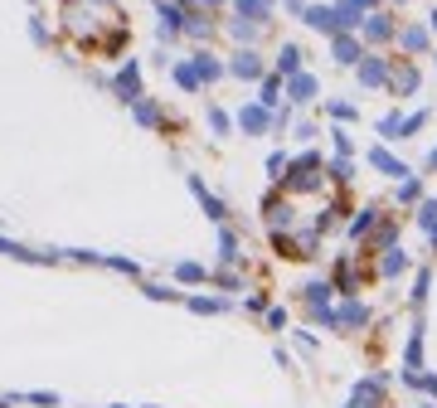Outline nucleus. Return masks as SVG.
Returning a JSON list of instances; mask_svg holds the SVG:
<instances>
[{"label": "nucleus", "mask_w": 437, "mask_h": 408, "mask_svg": "<svg viewBox=\"0 0 437 408\" xmlns=\"http://www.w3.org/2000/svg\"><path fill=\"white\" fill-rule=\"evenodd\" d=\"M413 83H418V73H413V68H403V73L394 78V88H399V93H413Z\"/></svg>", "instance_id": "11"}, {"label": "nucleus", "mask_w": 437, "mask_h": 408, "mask_svg": "<svg viewBox=\"0 0 437 408\" xmlns=\"http://www.w3.org/2000/svg\"><path fill=\"white\" fill-rule=\"evenodd\" d=\"M384 78H389L384 59H360V83H369V88H374V83H384Z\"/></svg>", "instance_id": "1"}, {"label": "nucleus", "mask_w": 437, "mask_h": 408, "mask_svg": "<svg viewBox=\"0 0 437 408\" xmlns=\"http://www.w3.org/2000/svg\"><path fill=\"white\" fill-rule=\"evenodd\" d=\"M292 98L311 102V98H316V78H311V73H292Z\"/></svg>", "instance_id": "3"}, {"label": "nucleus", "mask_w": 437, "mask_h": 408, "mask_svg": "<svg viewBox=\"0 0 437 408\" xmlns=\"http://www.w3.org/2000/svg\"><path fill=\"white\" fill-rule=\"evenodd\" d=\"M233 73H238V78H258V73H262L258 54H238V59H233Z\"/></svg>", "instance_id": "4"}, {"label": "nucleus", "mask_w": 437, "mask_h": 408, "mask_svg": "<svg viewBox=\"0 0 437 408\" xmlns=\"http://www.w3.org/2000/svg\"><path fill=\"white\" fill-rule=\"evenodd\" d=\"M403 49H428V29H403Z\"/></svg>", "instance_id": "9"}, {"label": "nucleus", "mask_w": 437, "mask_h": 408, "mask_svg": "<svg viewBox=\"0 0 437 408\" xmlns=\"http://www.w3.org/2000/svg\"><path fill=\"white\" fill-rule=\"evenodd\" d=\"M243 126H248V131H262V126H267V112H262V107H248V112H243Z\"/></svg>", "instance_id": "10"}, {"label": "nucleus", "mask_w": 437, "mask_h": 408, "mask_svg": "<svg viewBox=\"0 0 437 408\" xmlns=\"http://www.w3.org/2000/svg\"><path fill=\"white\" fill-rule=\"evenodd\" d=\"M200 73H205V78H218V64L209 59V54H200Z\"/></svg>", "instance_id": "12"}, {"label": "nucleus", "mask_w": 437, "mask_h": 408, "mask_svg": "<svg viewBox=\"0 0 437 408\" xmlns=\"http://www.w3.org/2000/svg\"><path fill=\"white\" fill-rule=\"evenodd\" d=\"M355 5H360V10H364V5H374V0H355Z\"/></svg>", "instance_id": "13"}, {"label": "nucleus", "mask_w": 437, "mask_h": 408, "mask_svg": "<svg viewBox=\"0 0 437 408\" xmlns=\"http://www.w3.org/2000/svg\"><path fill=\"white\" fill-rule=\"evenodd\" d=\"M369 161H374V166H379V170H384V175H408V170H403V166H399V161H394V156H389V151H384V146H379V151H374V156H369Z\"/></svg>", "instance_id": "5"}, {"label": "nucleus", "mask_w": 437, "mask_h": 408, "mask_svg": "<svg viewBox=\"0 0 437 408\" xmlns=\"http://www.w3.org/2000/svg\"><path fill=\"white\" fill-rule=\"evenodd\" d=\"M267 10H272V0H238V15L243 20H262Z\"/></svg>", "instance_id": "6"}, {"label": "nucleus", "mask_w": 437, "mask_h": 408, "mask_svg": "<svg viewBox=\"0 0 437 408\" xmlns=\"http://www.w3.org/2000/svg\"><path fill=\"white\" fill-rule=\"evenodd\" d=\"M433 29H437V15H433Z\"/></svg>", "instance_id": "14"}, {"label": "nucleus", "mask_w": 437, "mask_h": 408, "mask_svg": "<svg viewBox=\"0 0 437 408\" xmlns=\"http://www.w3.org/2000/svg\"><path fill=\"white\" fill-rule=\"evenodd\" d=\"M335 59H340V64H360L364 54H360V44H355L350 34H335Z\"/></svg>", "instance_id": "2"}, {"label": "nucleus", "mask_w": 437, "mask_h": 408, "mask_svg": "<svg viewBox=\"0 0 437 408\" xmlns=\"http://www.w3.org/2000/svg\"><path fill=\"white\" fill-rule=\"evenodd\" d=\"M364 34H369V39H389V34H394V24H389L384 15H374V20L364 24Z\"/></svg>", "instance_id": "7"}, {"label": "nucleus", "mask_w": 437, "mask_h": 408, "mask_svg": "<svg viewBox=\"0 0 437 408\" xmlns=\"http://www.w3.org/2000/svg\"><path fill=\"white\" fill-rule=\"evenodd\" d=\"M277 64H282V73H297V68H302V49H297V44H287Z\"/></svg>", "instance_id": "8"}]
</instances>
